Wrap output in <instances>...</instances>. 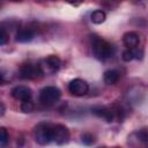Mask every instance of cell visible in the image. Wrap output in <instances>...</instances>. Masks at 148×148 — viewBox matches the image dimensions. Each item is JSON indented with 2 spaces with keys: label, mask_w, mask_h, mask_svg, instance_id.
I'll list each match as a JSON object with an SVG mask.
<instances>
[{
  "label": "cell",
  "mask_w": 148,
  "mask_h": 148,
  "mask_svg": "<svg viewBox=\"0 0 148 148\" xmlns=\"http://www.w3.org/2000/svg\"><path fill=\"white\" fill-rule=\"evenodd\" d=\"M92 54L97 60L104 61L112 54V46L109 42L96 37L92 42Z\"/></svg>",
  "instance_id": "6da1fadb"
},
{
  "label": "cell",
  "mask_w": 148,
  "mask_h": 148,
  "mask_svg": "<svg viewBox=\"0 0 148 148\" xmlns=\"http://www.w3.org/2000/svg\"><path fill=\"white\" fill-rule=\"evenodd\" d=\"M61 97V91L56 86H46L39 91V102L45 106H51L56 104Z\"/></svg>",
  "instance_id": "7a4b0ae2"
},
{
  "label": "cell",
  "mask_w": 148,
  "mask_h": 148,
  "mask_svg": "<svg viewBox=\"0 0 148 148\" xmlns=\"http://www.w3.org/2000/svg\"><path fill=\"white\" fill-rule=\"evenodd\" d=\"M52 126L53 125L40 123L35 127L34 136L38 145L46 146L52 141Z\"/></svg>",
  "instance_id": "3957f363"
},
{
  "label": "cell",
  "mask_w": 148,
  "mask_h": 148,
  "mask_svg": "<svg viewBox=\"0 0 148 148\" xmlns=\"http://www.w3.org/2000/svg\"><path fill=\"white\" fill-rule=\"evenodd\" d=\"M43 75L39 64H23L18 69V76L24 80H34Z\"/></svg>",
  "instance_id": "277c9868"
},
{
  "label": "cell",
  "mask_w": 148,
  "mask_h": 148,
  "mask_svg": "<svg viewBox=\"0 0 148 148\" xmlns=\"http://www.w3.org/2000/svg\"><path fill=\"white\" fill-rule=\"evenodd\" d=\"M39 67H40L43 74H53V73H57L60 69L61 60H60V58L58 56L51 54V56L46 57L39 64Z\"/></svg>",
  "instance_id": "5b68a950"
},
{
  "label": "cell",
  "mask_w": 148,
  "mask_h": 148,
  "mask_svg": "<svg viewBox=\"0 0 148 148\" xmlns=\"http://www.w3.org/2000/svg\"><path fill=\"white\" fill-rule=\"evenodd\" d=\"M69 130L62 124H56L52 126V141L58 146L66 145L69 141Z\"/></svg>",
  "instance_id": "8992f818"
},
{
  "label": "cell",
  "mask_w": 148,
  "mask_h": 148,
  "mask_svg": "<svg viewBox=\"0 0 148 148\" xmlns=\"http://www.w3.org/2000/svg\"><path fill=\"white\" fill-rule=\"evenodd\" d=\"M91 113L95 114L98 118H102L106 123H112L116 119L113 109L104 106V105H95V106H92L91 108Z\"/></svg>",
  "instance_id": "52a82bcc"
},
{
  "label": "cell",
  "mask_w": 148,
  "mask_h": 148,
  "mask_svg": "<svg viewBox=\"0 0 148 148\" xmlns=\"http://www.w3.org/2000/svg\"><path fill=\"white\" fill-rule=\"evenodd\" d=\"M68 90L75 96H83L88 92L89 86L82 79H74L68 83Z\"/></svg>",
  "instance_id": "ba28073f"
},
{
  "label": "cell",
  "mask_w": 148,
  "mask_h": 148,
  "mask_svg": "<svg viewBox=\"0 0 148 148\" xmlns=\"http://www.w3.org/2000/svg\"><path fill=\"white\" fill-rule=\"evenodd\" d=\"M12 96L21 102H25V101H31V96H32V90L28 87V86H15L12 89Z\"/></svg>",
  "instance_id": "9c48e42d"
},
{
  "label": "cell",
  "mask_w": 148,
  "mask_h": 148,
  "mask_svg": "<svg viewBox=\"0 0 148 148\" xmlns=\"http://www.w3.org/2000/svg\"><path fill=\"white\" fill-rule=\"evenodd\" d=\"M139 35L134 31H127L123 36V43L127 49H135L139 45Z\"/></svg>",
  "instance_id": "30bf717a"
},
{
  "label": "cell",
  "mask_w": 148,
  "mask_h": 148,
  "mask_svg": "<svg viewBox=\"0 0 148 148\" xmlns=\"http://www.w3.org/2000/svg\"><path fill=\"white\" fill-rule=\"evenodd\" d=\"M131 141H135L136 143L148 145V130H139L128 138Z\"/></svg>",
  "instance_id": "8fae6325"
},
{
  "label": "cell",
  "mask_w": 148,
  "mask_h": 148,
  "mask_svg": "<svg viewBox=\"0 0 148 148\" xmlns=\"http://www.w3.org/2000/svg\"><path fill=\"white\" fill-rule=\"evenodd\" d=\"M35 34L30 29H21L16 34V42L18 43H29L34 39Z\"/></svg>",
  "instance_id": "7c38bea8"
},
{
  "label": "cell",
  "mask_w": 148,
  "mask_h": 148,
  "mask_svg": "<svg viewBox=\"0 0 148 148\" xmlns=\"http://www.w3.org/2000/svg\"><path fill=\"white\" fill-rule=\"evenodd\" d=\"M119 79V73L114 69H108L103 74V80L106 84H114Z\"/></svg>",
  "instance_id": "4fadbf2b"
},
{
  "label": "cell",
  "mask_w": 148,
  "mask_h": 148,
  "mask_svg": "<svg viewBox=\"0 0 148 148\" xmlns=\"http://www.w3.org/2000/svg\"><path fill=\"white\" fill-rule=\"evenodd\" d=\"M105 18H106V15H105V13H104L102 9H96V10H94V12L91 13V15H90V20H91V22L95 23V24H101V23H103V22L105 21Z\"/></svg>",
  "instance_id": "5bb4252c"
},
{
  "label": "cell",
  "mask_w": 148,
  "mask_h": 148,
  "mask_svg": "<svg viewBox=\"0 0 148 148\" xmlns=\"http://www.w3.org/2000/svg\"><path fill=\"white\" fill-rule=\"evenodd\" d=\"M81 142L86 146H91L92 143H95V136L91 133H83L81 135Z\"/></svg>",
  "instance_id": "9a60e30c"
},
{
  "label": "cell",
  "mask_w": 148,
  "mask_h": 148,
  "mask_svg": "<svg viewBox=\"0 0 148 148\" xmlns=\"http://www.w3.org/2000/svg\"><path fill=\"white\" fill-rule=\"evenodd\" d=\"M8 140H9V135L7 133V130L5 127H1L0 128V145H1V148L6 147Z\"/></svg>",
  "instance_id": "2e32d148"
},
{
  "label": "cell",
  "mask_w": 148,
  "mask_h": 148,
  "mask_svg": "<svg viewBox=\"0 0 148 148\" xmlns=\"http://www.w3.org/2000/svg\"><path fill=\"white\" fill-rule=\"evenodd\" d=\"M34 109H35V105L31 101H25V102H22L21 104V111L24 113H31Z\"/></svg>",
  "instance_id": "e0dca14e"
},
{
  "label": "cell",
  "mask_w": 148,
  "mask_h": 148,
  "mask_svg": "<svg viewBox=\"0 0 148 148\" xmlns=\"http://www.w3.org/2000/svg\"><path fill=\"white\" fill-rule=\"evenodd\" d=\"M121 58H123V60H124V61H126V62H128V61L133 60V59H134L133 50H132V49H126V50L123 52V56H121Z\"/></svg>",
  "instance_id": "ac0fdd59"
},
{
  "label": "cell",
  "mask_w": 148,
  "mask_h": 148,
  "mask_svg": "<svg viewBox=\"0 0 148 148\" xmlns=\"http://www.w3.org/2000/svg\"><path fill=\"white\" fill-rule=\"evenodd\" d=\"M7 40H8V34L5 29V27H1V29H0V45L3 46L7 43Z\"/></svg>",
  "instance_id": "d6986e66"
},
{
  "label": "cell",
  "mask_w": 148,
  "mask_h": 148,
  "mask_svg": "<svg viewBox=\"0 0 148 148\" xmlns=\"http://www.w3.org/2000/svg\"><path fill=\"white\" fill-rule=\"evenodd\" d=\"M133 50V54H134V59H142V56H143V51L141 49H132Z\"/></svg>",
  "instance_id": "ffe728a7"
},
{
  "label": "cell",
  "mask_w": 148,
  "mask_h": 148,
  "mask_svg": "<svg viewBox=\"0 0 148 148\" xmlns=\"http://www.w3.org/2000/svg\"><path fill=\"white\" fill-rule=\"evenodd\" d=\"M0 105H1V112H0V114L3 116V113H5V105H3V103H1Z\"/></svg>",
  "instance_id": "44dd1931"
},
{
  "label": "cell",
  "mask_w": 148,
  "mask_h": 148,
  "mask_svg": "<svg viewBox=\"0 0 148 148\" xmlns=\"http://www.w3.org/2000/svg\"><path fill=\"white\" fill-rule=\"evenodd\" d=\"M99 148H106V147H99Z\"/></svg>",
  "instance_id": "7402d4cb"
},
{
  "label": "cell",
  "mask_w": 148,
  "mask_h": 148,
  "mask_svg": "<svg viewBox=\"0 0 148 148\" xmlns=\"http://www.w3.org/2000/svg\"><path fill=\"white\" fill-rule=\"evenodd\" d=\"M114 148H120V147H114Z\"/></svg>",
  "instance_id": "603a6c76"
}]
</instances>
